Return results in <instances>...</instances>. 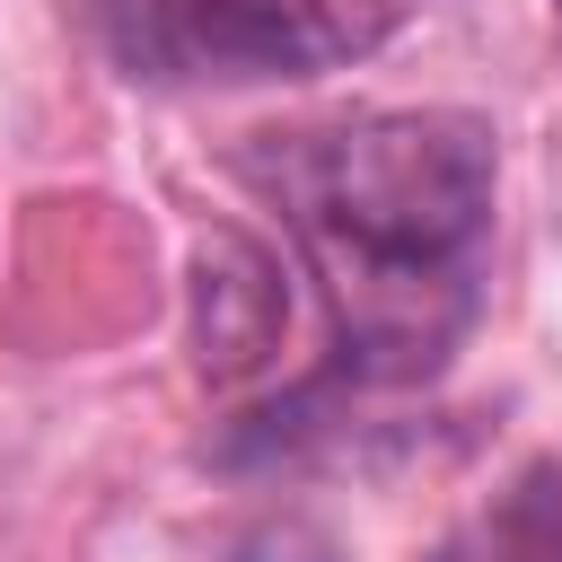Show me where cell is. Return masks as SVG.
Wrapping results in <instances>:
<instances>
[{
	"mask_svg": "<svg viewBox=\"0 0 562 562\" xmlns=\"http://www.w3.org/2000/svg\"><path fill=\"white\" fill-rule=\"evenodd\" d=\"M237 176L325 290L334 360L316 386H413L465 342L492 246V132L474 114L404 105L263 132Z\"/></svg>",
	"mask_w": 562,
	"mask_h": 562,
	"instance_id": "obj_1",
	"label": "cell"
},
{
	"mask_svg": "<svg viewBox=\"0 0 562 562\" xmlns=\"http://www.w3.org/2000/svg\"><path fill=\"white\" fill-rule=\"evenodd\" d=\"M422 0H88L97 44L149 88H255L369 61Z\"/></svg>",
	"mask_w": 562,
	"mask_h": 562,
	"instance_id": "obj_2",
	"label": "cell"
},
{
	"mask_svg": "<svg viewBox=\"0 0 562 562\" xmlns=\"http://www.w3.org/2000/svg\"><path fill=\"white\" fill-rule=\"evenodd\" d=\"M448 562H562V457L518 465L448 544Z\"/></svg>",
	"mask_w": 562,
	"mask_h": 562,
	"instance_id": "obj_3",
	"label": "cell"
}]
</instances>
